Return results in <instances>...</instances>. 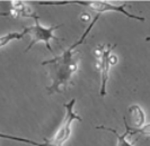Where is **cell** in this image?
<instances>
[{
	"mask_svg": "<svg viewBox=\"0 0 150 146\" xmlns=\"http://www.w3.org/2000/svg\"><path fill=\"white\" fill-rule=\"evenodd\" d=\"M100 15L98 14L89 25L87 26L86 30L83 32V34L81 37L76 42L75 44H72L71 46H69L66 51L63 52L59 56H54L53 58L43 61L41 64L43 66L47 65L49 66V74L52 79V84L51 87L47 88V92L49 95H52L54 92H66L68 89V86L71 83V78L72 75L78 71V62L79 60L77 58V53L76 48L83 44V42L86 41V37L88 36L89 32L93 29L94 25L96 24Z\"/></svg>",
	"mask_w": 150,
	"mask_h": 146,
	"instance_id": "6da1fadb",
	"label": "cell"
},
{
	"mask_svg": "<svg viewBox=\"0 0 150 146\" xmlns=\"http://www.w3.org/2000/svg\"><path fill=\"white\" fill-rule=\"evenodd\" d=\"M40 5H69V4H76V5H81L83 7L89 8L90 10L98 13V14H103V13H108V11H114V13H119L124 16H127L128 18L131 19H135L139 22H144L146 18L144 17H140L137 15L130 14L125 10L127 8V4L123 5H115V4H111L108 1H100V0H86V1H81V0H71V1H38Z\"/></svg>",
	"mask_w": 150,
	"mask_h": 146,
	"instance_id": "7a4b0ae2",
	"label": "cell"
},
{
	"mask_svg": "<svg viewBox=\"0 0 150 146\" xmlns=\"http://www.w3.org/2000/svg\"><path fill=\"white\" fill-rule=\"evenodd\" d=\"M34 18V25H32L30 27H25L27 33L30 35V45L26 47L25 50V53L30 51L32 48V46H34L35 44L38 43H44L46 48L51 52L53 54V50L51 47V44H50V41H62L61 38L57 37L54 35V32L57 29H59L62 26V25H55V26H50V27H44L41 25V22L38 20V16L36 14H34L33 16Z\"/></svg>",
	"mask_w": 150,
	"mask_h": 146,
	"instance_id": "3957f363",
	"label": "cell"
},
{
	"mask_svg": "<svg viewBox=\"0 0 150 146\" xmlns=\"http://www.w3.org/2000/svg\"><path fill=\"white\" fill-rule=\"evenodd\" d=\"M76 99H71L69 102L64 103V108H66V116L62 120V125L60 126V128L58 129V131L55 133V135L53 136V138L51 140L46 139L51 146H63V144L67 142L70 134H71V124L72 121L78 120V121H83L81 117L78 114H76L74 111V107H75Z\"/></svg>",
	"mask_w": 150,
	"mask_h": 146,
	"instance_id": "277c9868",
	"label": "cell"
},
{
	"mask_svg": "<svg viewBox=\"0 0 150 146\" xmlns=\"http://www.w3.org/2000/svg\"><path fill=\"white\" fill-rule=\"evenodd\" d=\"M116 46V44L114 45H104V53L102 55V58H99V72H100V88H99V95L100 97H105L106 95V84L110 78V70H111V65L108 63V58L112 53V50Z\"/></svg>",
	"mask_w": 150,
	"mask_h": 146,
	"instance_id": "5b68a950",
	"label": "cell"
},
{
	"mask_svg": "<svg viewBox=\"0 0 150 146\" xmlns=\"http://www.w3.org/2000/svg\"><path fill=\"white\" fill-rule=\"evenodd\" d=\"M129 115H130V123L132 125L133 129H139L144 126L146 115L140 106H138V105L131 106L129 108Z\"/></svg>",
	"mask_w": 150,
	"mask_h": 146,
	"instance_id": "8992f818",
	"label": "cell"
},
{
	"mask_svg": "<svg viewBox=\"0 0 150 146\" xmlns=\"http://www.w3.org/2000/svg\"><path fill=\"white\" fill-rule=\"evenodd\" d=\"M123 120H124V125H125V133L124 134H119L116 129H113V128H110V127H105V126H97L96 127V129H102V131H111L113 133L114 135H115V137L117 139V143H116V146H133V144L131 143V142H129L127 140V136L130 135V131H131V128L129 127L128 125V121H127V118L124 117L123 118Z\"/></svg>",
	"mask_w": 150,
	"mask_h": 146,
	"instance_id": "52a82bcc",
	"label": "cell"
},
{
	"mask_svg": "<svg viewBox=\"0 0 150 146\" xmlns=\"http://www.w3.org/2000/svg\"><path fill=\"white\" fill-rule=\"evenodd\" d=\"M26 34H28V33H27L26 28H24L22 32H11V33H8V34L4 35V36H0V47L6 46L11 41H18V39H21Z\"/></svg>",
	"mask_w": 150,
	"mask_h": 146,
	"instance_id": "ba28073f",
	"label": "cell"
},
{
	"mask_svg": "<svg viewBox=\"0 0 150 146\" xmlns=\"http://www.w3.org/2000/svg\"><path fill=\"white\" fill-rule=\"evenodd\" d=\"M134 134H140V135H149L150 136V124L144 125L143 127L139 129H131L130 135H134Z\"/></svg>",
	"mask_w": 150,
	"mask_h": 146,
	"instance_id": "9c48e42d",
	"label": "cell"
},
{
	"mask_svg": "<svg viewBox=\"0 0 150 146\" xmlns=\"http://www.w3.org/2000/svg\"><path fill=\"white\" fill-rule=\"evenodd\" d=\"M10 4H11V7H13V9H14V10H16V11H18L19 14H21V11L24 9V7L26 6V4H25L24 1H11ZM19 16H21V15H19Z\"/></svg>",
	"mask_w": 150,
	"mask_h": 146,
	"instance_id": "30bf717a",
	"label": "cell"
},
{
	"mask_svg": "<svg viewBox=\"0 0 150 146\" xmlns=\"http://www.w3.org/2000/svg\"><path fill=\"white\" fill-rule=\"evenodd\" d=\"M117 61H119L117 55H115V54L111 53V55H110V58H108V63H110L111 67L114 66V65H116V64H117Z\"/></svg>",
	"mask_w": 150,
	"mask_h": 146,
	"instance_id": "8fae6325",
	"label": "cell"
},
{
	"mask_svg": "<svg viewBox=\"0 0 150 146\" xmlns=\"http://www.w3.org/2000/svg\"><path fill=\"white\" fill-rule=\"evenodd\" d=\"M80 20L83 22H91V19H90V15L88 13H83V14L80 15Z\"/></svg>",
	"mask_w": 150,
	"mask_h": 146,
	"instance_id": "7c38bea8",
	"label": "cell"
},
{
	"mask_svg": "<svg viewBox=\"0 0 150 146\" xmlns=\"http://www.w3.org/2000/svg\"><path fill=\"white\" fill-rule=\"evenodd\" d=\"M9 15H11L10 14V11H5V13L1 11V13H0V17H7V16H9Z\"/></svg>",
	"mask_w": 150,
	"mask_h": 146,
	"instance_id": "4fadbf2b",
	"label": "cell"
},
{
	"mask_svg": "<svg viewBox=\"0 0 150 146\" xmlns=\"http://www.w3.org/2000/svg\"><path fill=\"white\" fill-rule=\"evenodd\" d=\"M146 42H150V36H148V37H146V39H144Z\"/></svg>",
	"mask_w": 150,
	"mask_h": 146,
	"instance_id": "5bb4252c",
	"label": "cell"
}]
</instances>
